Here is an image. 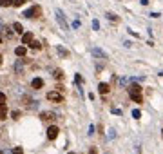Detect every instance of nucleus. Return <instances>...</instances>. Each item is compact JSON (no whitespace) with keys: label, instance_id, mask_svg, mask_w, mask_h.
I'll return each instance as SVG.
<instances>
[{"label":"nucleus","instance_id":"27","mask_svg":"<svg viewBox=\"0 0 163 154\" xmlns=\"http://www.w3.org/2000/svg\"><path fill=\"white\" fill-rule=\"evenodd\" d=\"M93 27L98 31V29H100V24H98V20H93Z\"/></svg>","mask_w":163,"mask_h":154},{"label":"nucleus","instance_id":"25","mask_svg":"<svg viewBox=\"0 0 163 154\" xmlns=\"http://www.w3.org/2000/svg\"><path fill=\"white\" fill-rule=\"evenodd\" d=\"M109 138H111V140H114V138H116V131H114V129L109 131Z\"/></svg>","mask_w":163,"mask_h":154},{"label":"nucleus","instance_id":"23","mask_svg":"<svg viewBox=\"0 0 163 154\" xmlns=\"http://www.w3.org/2000/svg\"><path fill=\"white\" fill-rule=\"evenodd\" d=\"M0 105H6V94L0 92Z\"/></svg>","mask_w":163,"mask_h":154},{"label":"nucleus","instance_id":"11","mask_svg":"<svg viewBox=\"0 0 163 154\" xmlns=\"http://www.w3.org/2000/svg\"><path fill=\"white\" fill-rule=\"evenodd\" d=\"M98 91H100L102 94H107V92L111 91V87H109V84H103V82H102V84L98 85Z\"/></svg>","mask_w":163,"mask_h":154},{"label":"nucleus","instance_id":"10","mask_svg":"<svg viewBox=\"0 0 163 154\" xmlns=\"http://www.w3.org/2000/svg\"><path fill=\"white\" fill-rule=\"evenodd\" d=\"M129 94H141V87H140L138 84L130 85V87H129Z\"/></svg>","mask_w":163,"mask_h":154},{"label":"nucleus","instance_id":"3","mask_svg":"<svg viewBox=\"0 0 163 154\" xmlns=\"http://www.w3.org/2000/svg\"><path fill=\"white\" fill-rule=\"evenodd\" d=\"M47 100L49 101H56V104H62L63 96L60 94V92H56V91H51V92H47Z\"/></svg>","mask_w":163,"mask_h":154},{"label":"nucleus","instance_id":"12","mask_svg":"<svg viewBox=\"0 0 163 154\" xmlns=\"http://www.w3.org/2000/svg\"><path fill=\"white\" fill-rule=\"evenodd\" d=\"M13 31H15V33H18V35H24V27H22L20 22H15L13 24Z\"/></svg>","mask_w":163,"mask_h":154},{"label":"nucleus","instance_id":"19","mask_svg":"<svg viewBox=\"0 0 163 154\" xmlns=\"http://www.w3.org/2000/svg\"><path fill=\"white\" fill-rule=\"evenodd\" d=\"M2 31H4V35H6V36H9V38L13 36V31H11L9 27H2Z\"/></svg>","mask_w":163,"mask_h":154},{"label":"nucleus","instance_id":"17","mask_svg":"<svg viewBox=\"0 0 163 154\" xmlns=\"http://www.w3.org/2000/svg\"><path fill=\"white\" fill-rule=\"evenodd\" d=\"M130 98H132V101H136V104H141V101H143V96L141 94H130Z\"/></svg>","mask_w":163,"mask_h":154},{"label":"nucleus","instance_id":"29","mask_svg":"<svg viewBox=\"0 0 163 154\" xmlns=\"http://www.w3.org/2000/svg\"><path fill=\"white\" fill-rule=\"evenodd\" d=\"M74 82H76V84H80V82H82V78H80V75H76V76H74Z\"/></svg>","mask_w":163,"mask_h":154},{"label":"nucleus","instance_id":"4","mask_svg":"<svg viewBox=\"0 0 163 154\" xmlns=\"http://www.w3.org/2000/svg\"><path fill=\"white\" fill-rule=\"evenodd\" d=\"M58 132H60V129H58L56 125H51V127L47 129V138H49V140H56V138H58Z\"/></svg>","mask_w":163,"mask_h":154},{"label":"nucleus","instance_id":"31","mask_svg":"<svg viewBox=\"0 0 163 154\" xmlns=\"http://www.w3.org/2000/svg\"><path fill=\"white\" fill-rule=\"evenodd\" d=\"M0 29H2V18H0Z\"/></svg>","mask_w":163,"mask_h":154},{"label":"nucleus","instance_id":"7","mask_svg":"<svg viewBox=\"0 0 163 154\" xmlns=\"http://www.w3.org/2000/svg\"><path fill=\"white\" fill-rule=\"evenodd\" d=\"M15 71H16V75H22V73H24V60H16Z\"/></svg>","mask_w":163,"mask_h":154},{"label":"nucleus","instance_id":"6","mask_svg":"<svg viewBox=\"0 0 163 154\" xmlns=\"http://www.w3.org/2000/svg\"><path fill=\"white\" fill-rule=\"evenodd\" d=\"M93 55H94L96 58H102V60L107 58V53H105V51H102L100 47H93Z\"/></svg>","mask_w":163,"mask_h":154},{"label":"nucleus","instance_id":"1","mask_svg":"<svg viewBox=\"0 0 163 154\" xmlns=\"http://www.w3.org/2000/svg\"><path fill=\"white\" fill-rule=\"evenodd\" d=\"M54 15H56V22L60 24V27H62L63 31H67V29H69V26H67V20H65L63 13L60 11V9H56V11H54Z\"/></svg>","mask_w":163,"mask_h":154},{"label":"nucleus","instance_id":"9","mask_svg":"<svg viewBox=\"0 0 163 154\" xmlns=\"http://www.w3.org/2000/svg\"><path fill=\"white\" fill-rule=\"evenodd\" d=\"M31 85H33V89H42L43 87V80L42 78H35L31 82Z\"/></svg>","mask_w":163,"mask_h":154},{"label":"nucleus","instance_id":"24","mask_svg":"<svg viewBox=\"0 0 163 154\" xmlns=\"http://www.w3.org/2000/svg\"><path fill=\"white\" fill-rule=\"evenodd\" d=\"M140 116H141V112H140L138 109H134V111H132V118H136V120H138Z\"/></svg>","mask_w":163,"mask_h":154},{"label":"nucleus","instance_id":"34","mask_svg":"<svg viewBox=\"0 0 163 154\" xmlns=\"http://www.w3.org/2000/svg\"><path fill=\"white\" fill-rule=\"evenodd\" d=\"M71 154H74V152H71Z\"/></svg>","mask_w":163,"mask_h":154},{"label":"nucleus","instance_id":"26","mask_svg":"<svg viewBox=\"0 0 163 154\" xmlns=\"http://www.w3.org/2000/svg\"><path fill=\"white\" fill-rule=\"evenodd\" d=\"M24 2H26V0H15V2H13V6H15V7H20Z\"/></svg>","mask_w":163,"mask_h":154},{"label":"nucleus","instance_id":"21","mask_svg":"<svg viewBox=\"0 0 163 154\" xmlns=\"http://www.w3.org/2000/svg\"><path fill=\"white\" fill-rule=\"evenodd\" d=\"M29 45H31L33 49H40V47H42V45H40V42H36V40H33V42H31Z\"/></svg>","mask_w":163,"mask_h":154},{"label":"nucleus","instance_id":"33","mask_svg":"<svg viewBox=\"0 0 163 154\" xmlns=\"http://www.w3.org/2000/svg\"><path fill=\"white\" fill-rule=\"evenodd\" d=\"M161 134H163V131H161Z\"/></svg>","mask_w":163,"mask_h":154},{"label":"nucleus","instance_id":"28","mask_svg":"<svg viewBox=\"0 0 163 154\" xmlns=\"http://www.w3.org/2000/svg\"><path fill=\"white\" fill-rule=\"evenodd\" d=\"M13 118H15V120H18V118H20V112H18V111H15V112H13Z\"/></svg>","mask_w":163,"mask_h":154},{"label":"nucleus","instance_id":"20","mask_svg":"<svg viewBox=\"0 0 163 154\" xmlns=\"http://www.w3.org/2000/svg\"><path fill=\"white\" fill-rule=\"evenodd\" d=\"M107 18H109V20H112V22H118V20H120L114 13H107Z\"/></svg>","mask_w":163,"mask_h":154},{"label":"nucleus","instance_id":"32","mask_svg":"<svg viewBox=\"0 0 163 154\" xmlns=\"http://www.w3.org/2000/svg\"><path fill=\"white\" fill-rule=\"evenodd\" d=\"M0 64H2V55H0Z\"/></svg>","mask_w":163,"mask_h":154},{"label":"nucleus","instance_id":"15","mask_svg":"<svg viewBox=\"0 0 163 154\" xmlns=\"http://www.w3.org/2000/svg\"><path fill=\"white\" fill-rule=\"evenodd\" d=\"M53 76L56 78V80H62V78H63V73H62V69H54V71H53Z\"/></svg>","mask_w":163,"mask_h":154},{"label":"nucleus","instance_id":"13","mask_svg":"<svg viewBox=\"0 0 163 154\" xmlns=\"http://www.w3.org/2000/svg\"><path fill=\"white\" fill-rule=\"evenodd\" d=\"M56 51H58V55H60V56H63V58H67V56H69V51H67V49H63L62 45H56Z\"/></svg>","mask_w":163,"mask_h":154},{"label":"nucleus","instance_id":"2","mask_svg":"<svg viewBox=\"0 0 163 154\" xmlns=\"http://www.w3.org/2000/svg\"><path fill=\"white\" fill-rule=\"evenodd\" d=\"M38 13H40V7H38V6H33V7L26 9V11H24V15H22V16H26V18H35Z\"/></svg>","mask_w":163,"mask_h":154},{"label":"nucleus","instance_id":"18","mask_svg":"<svg viewBox=\"0 0 163 154\" xmlns=\"http://www.w3.org/2000/svg\"><path fill=\"white\" fill-rule=\"evenodd\" d=\"M53 118H54L53 112H42V120H53Z\"/></svg>","mask_w":163,"mask_h":154},{"label":"nucleus","instance_id":"5","mask_svg":"<svg viewBox=\"0 0 163 154\" xmlns=\"http://www.w3.org/2000/svg\"><path fill=\"white\" fill-rule=\"evenodd\" d=\"M33 40H35V38H33V33H29V31H27V33L22 35V45H29Z\"/></svg>","mask_w":163,"mask_h":154},{"label":"nucleus","instance_id":"14","mask_svg":"<svg viewBox=\"0 0 163 154\" xmlns=\"http://www.w3.org/2000/svg\"><path fill=\"white\" fill-rule=\"evenodd\" d=\"M6 116H7V107L0 105V120H6Z\"/></svg>","mask_w":163,"mask_h":154},{"label":"nucleus","instance_id":"8","mask_svg":"<svg viewBox=\"0 0 163 154\" xmlns=\"http://www.w3.org/2000/svg\"><path fill=\"white\" fill-rule=\"evenodd\" d=\"M26 53H27V49H26L24 45H18V47L15 49V55H16V56H20V58H24V56H26Z\"/></svg>","mask_w":163,"mask_h":154},{"label":"nucleus","instance_id":"30","mask_svg":"<svg viewBox=\"0 0 163 154\" xmlns=\"http://www.w3.org/2000/svg\"><path fill=\"white\" fill-rule=\"evenodd\" d=\"M0 154H7V152H6V150H0Z\"/></svg>","mask_w":163,"mask_h":154},{"label":"nucleus","instance_id":"16","mask_svg":"<svg viewBox=\"0 0 163 154\" xmlns=\"http://www.w3.org/2000/svg\"><path fill=\"white\" fill-rule=\"evenodd\" d=\"M15 0H0V7H9V6H13Z\"/></svg>","mask_w":163,"mask_h":154},{"label":"nucleus","instance_id":"22","mask_svg":"<svg viewBox=\"0 0 163 154\" xmlns=\"http://www.w3.org/2000/svg\"><path fill=\"white\" fill-rule=\"evenodd\" d=\"M13 154H24V149H22V147H15L13 149Z\"/></svg>","mask_w":163,"mask_h":154}]
</instances>
